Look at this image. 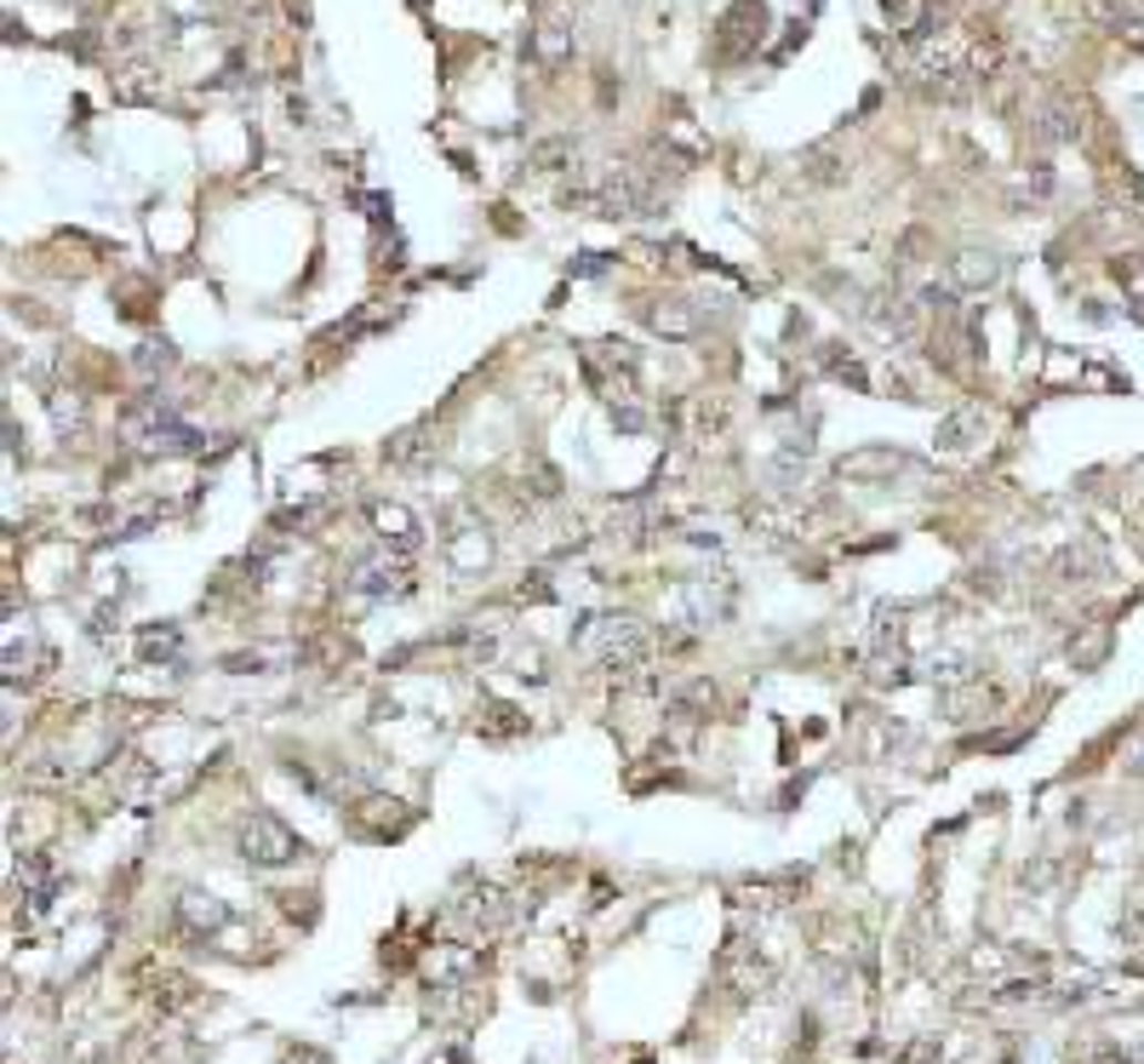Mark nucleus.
Masks as SVG:
<instances>
[{
	"label": "nucleus",
	"instance_id": "nucleus-1",
	"mask_svg": "<svg viewBox=\"0 0 1144 1064\" xmlns=\"http://www.w3.org/2000/svg\"><path fill=\"white\" fill-rule=\"evenodd\" d=\"M241 853H247L252 864H287V858L304 853V842H298L275 813H258V818L241 824Z\"/></svg>",
	"mask_w": 1144,
	"mask_h": 1064
},
{
	"label": "nucleus",
	"instance_id": "nucleus-2",
	"mask_svg": "<svg viewBox=\"0 0 1144 1064\" xmlns=\"http://www.w3.org/2000/svg\"><path fill=\"white\" fill-rule=\"evenodd\" d=\"M373 526H378V539L395 544V550H413V544H418V521L401 510V504H373Z\"/></svg>",
	"mask_w": 1144,
	"mask_h": 1064
},
{
	"label": "nucleus",
	"instance_id": "nucleus-3",
	"mask_svg": "<svg viewBox=\"0 0 1144 1064\" xmlns=\"http://www.w3.org/2000/svg\"><path fill=\"white\" fill-rule=\"evenodd\" d=\"M355 590L361 595H401L407 590V561H373V567H361Z\"/></svg>",
	"mask_w": 1144,
	"mask_h": 1064
},
{
	"label": "nucleus",
	"instance_id": "nucleus-4",
	"mask_svg": "<svg viewBox=\"0 0 1144 1064\" xmlns=\"http://www.w3.org/2000/svg\"><path fill=\"white\" fill-rule=\"evenodd\" d=\"M950 275H956V286H967V292H979V286H990V281L1001 275V263H996V258H985V252H961Z\"/></svg>",
	"mask_w": 1144,
	"mask_h": 1064
},
{
	"label": "nucleus",
	"instance_id": "nucleus-5",
	"mask_svg": "<svg viewBox=\"0 0 1144 1064\" xmlns=\"http://www.w3.org/2000/svg\"><path fill=\"white\" fill-rule=\"evenodd\" d=\"M653 326L664 332V338H687L698 321H693V310H687V298H669L664 310H653Z\"/></svg>",
	"mask_w": 1144,
	"mask_h": 1064
},
{
	"label": "nucleus",
	"instance_id": "nucleus-6",
	"mask_svg": "<svg viewBox=\"0 0 1144 1064\" xmlns=\"http://www.w3.org/2000/svg\"><path fill=\"white\" fill-rule=\"evenodd\" d=\"M898 463H904L898 452H864V458H847V463H841V476H893Z\"/></svg>",
	"mask_w": 1144,
	"mask_h": 1064
}]
</instances>
